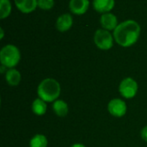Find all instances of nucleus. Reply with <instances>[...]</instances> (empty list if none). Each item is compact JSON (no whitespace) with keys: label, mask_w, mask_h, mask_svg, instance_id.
<instances>
[{"label":"nucleus","mask_w":147,"mask_h":147,"mask_svg":"<svg viewBox=\"0 0 147 147\" xmlns=\"http://www.w3.org/2000/svg\"><path fill=\"white\" fill-rule=\"evenodd\" d=\"M140 26L134 20H127L118 24L114 30V39L121 47L128 48L137 42L140 35Z\"/></svg>","instance_id":"obj_1"},{"label":"nucleus","mask_w":147,"mask_h":147,"mask_svg":"<svg viewBox=\"0 0 147 147\" xmlns=\"http://www.w3.org/2000/svg\"><path fill=\"white\" fill-rule=\"evenodd\" d=\"M61 88L59 83L53 78L44 79L38 86L37 94L46 102H54L59 97Z\"/></svg>","instance_id":"obj_2"},{"label":"nucleus","mask_w":147,"mask_h":147,"mask_svg":"<svg viewBox=\"0 0 147 147\" xmlns=\"http://www.w3.org/2000/svg\"><path fill=\"white\" fill-rule=\"evenodd\" d=\"M21 60V53L17 47L12 44L5 45L0 51V62L7 68H14Z\"/></svg>","instance_id":"obj_3"},{"label":"nucleus","mask_w":147,"mask_h":147,"mask_svg":"<svg viewBox=\"0 0 147 147\" xmlns=\"http://www.w3.org/2000/svg\"><path fill=\"white\" fill-rule=\"evenodd\" d=\"M94 42L102 50H109L114 45V36L106 29H100L95 32Z\"/></svg>","instance_id":"obj_4"},{"label":"nucleus","mask_w":147,"mask_h":147,"mask_svg":"<svg viewBox=\"0 0 147 147\" xmlns=\"http://www.w3.org/2000/svg\"><path fill=\"white\" fill-rule=\"evenodd\" d=\"M138 89L139 86L137 81L131 77L123 79L119 85V92L121 95L126 99L134 98L138 93Z\"/></svg>","instance_id":"obj_5"},{"label":"nucleus","mask_w":147,"mask_h":147,"mask_svg":"<svg viewBox=\"0 0 147 147\" xmlns=\"http://www.w3.org/2000/svg\"><path fill=\"white\" fill-rule=\"evenodd\" d=\"M127 107L126 102L121 99H113L108 104V111L109 113L116 118L123 117L127 113Z\"/></svg>","instance_id":"obj_6"},{"label":"nucleus","mask_w":147,"mask_h":147,"mask_svg":"<svg viewBox=\"0 0 147 147\" xmlns=\"http://www.w3.org/2000/svg\"><path fill=\"white\" fill-rule=\"evenodd\" d=\"M100 23L103 29H106L108 31L115 30L116 27L118 26V19L116 16H115L112 13H105L102 14L100 18Z\"/></svg>","instance_id":"obj_7"},{"label":"nucleus","mask_w":147,"mask_h":147,"mask_svg":"<svg viewBox=\"0 0 147 147\" xmlns=\"http://www.w3.org/2000/svg\"><path fill=\"white\" fill-rule=\"evenodd\" d=\"M90 6L89 0H71L69 3V7L71 11L75 15L84 14Z\"/></svg>","instance_id":"obj_8"},{"label":"nucleus","mask_w":147,"mask_h":147,"mask_svg":"<svg viewBox=\"0 0 147 147\" xmlns=\"http://www.w3.org/2000/svg\"><path fill=\"white\" fill-rule=\"evenodd\" d=\"M72 23L73 19L70 14H62L58 17L56 21V28L60 32H65L71 28Z\"/></svg>","instance_id":"obj_9"},{"label":"nucleus","mask_w":147,"mask_h":147,"mask_svg":"<svg viewBox=\"0 0 147 147\" xmlns=\"http://www.w3.org/2000/svg\"><path fill=\"white\" fill-rule=\"evenodd\" d=\"M15 4L21 12L25 14L34 11L38 7L37 0H15Z\"/></svg>","instance_id":"obj_10"},{"label":"nucleus","mask_w":147,"mask_h":147,"mask_svg":"<svg viewBox=\"0 0 147 147\" xmlns=\"http://www.w3.org/2000/svg\"><path fill=\"white\" fill-rule=\"evenodd\" d=\"M93 7L99 13H109L115 7V0H94Z\"/></svg>","instance_id":"obj_11"},{"label":"nucleus","mask_w":147,"mask_h":147,"mask_svg":"<svg viewBox=\"0 0 147 147\" xmlns=\"http://www.w3.org/2000/svg\"><path fill=\"white\" fill-rule=\"evenodd\" d=\"M5 80L9 86L16 87L19 85V83L21 82L22 80L21 73L15 68H9L5 72Z\"/></svg>","instance_id":"obj_12"},{"label":"nucleus","mask_w":147,"mask_h":147,"mask_svg":"<svg viewBox=\"0 0 147 147\" xmlns=\"http://www.w3.org/2000/svg\"><path fill=\"white\" fill-rule=\"evenodd\" d=\"M53 110L57 116L65 117L68 114L69 107L65 101L62 100H57L53 103Z\"/></svg>","instance_id":"obj_13"},{"label":"nucleus","mask_w":147,"mask_h":147,"mask_svg":"<svg viewBox=\"0 0 147 147\" xmlns=\"http://www.w3.org/2000/svg\"><path fill=\"white\" fill-rule=\"evenodd\" d=\"M47 102L41 100L40 98L35 99L32 103V111L34 114L38 116L44 115L47 112Z\"/></svg>","instance_id":"obj_14"},{"label":"nucleus","mask_w":147,"mask_h":147,"mask_svg":"<svg viewBox=\"0 0 147 147\" xmlns=\"http://www.w3.org/2000/svg\"><path fill=\"white\" fill-rule=\"evenodd\" d=\"M48 140L43 134L34 135L29 142V147H47Z\"/></svg>","instance_id":"obj_15"},{"label":"nucleus","mask_w":147,"mask_h":147,"mask_svg":"<svg viewBox=\"0 0 147 147\" xmlns=\"http://www.w3.org/2000/svg\"><path fill=\"white\" fill-rule=\"evenodd\" d=\"M11 12V3L9 0H0V17L4 19L9 16Z\"/></svg>","instance_id":"obj_16"},{"label":"nucleus","mask_w":147,"mask_h":147,"mask_svg":"<svg viewBox=\"0 0 147 147\" xmlns=\"http://www.w3.org/2000/svg\"><path fill=\"white\" fill-rule=\"evenodd\" d=\"M37 3L40 9L48 10L54 6V0H37Z\"/></svg>","instance_id":"obj_17"},{"label":"nucleus","mask_w":147,"mask_h":147,"mask_svg":"<svg viewBox=\"0 0 147 147\" xmlns=\"http://www.w3.org/2000/svg\"><path fill=\"white\" fill-rule=\"evenodd\" d=\"M141 138L144 141L147 142V126H145L141 131Z\"/></svg>","instance_id":"obj_18"},{"label":"nucleus","mask_w":147,"mask_h":147,"mask_svg":"<svg viewBox=\"0 0 147 147\" xmlns=\"http://www.w3.org/2000/svg\"><path fill=\"white\" fill-rule=\"evenodd\" d=\"M71 147H86L83 144H80V143H76V144H73Z\"/></svg>","instance_id":"obj_19"},{"label":"nucleus","mask_w":147,"mask_h":147,"mask_svg":"<svg viewBox=\"0 0 147 147\" xmlns=\"http://www.w3.org/2000/svg\"><path fill=\"white\" fill-rule=\"evenodd\" d=\"M0 30H1V39H3V28H1L0 29Z\"/></svg>","instance_id":"obj_20"}]
</instances>
